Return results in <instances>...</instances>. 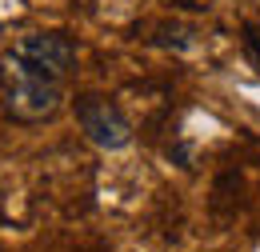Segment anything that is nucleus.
Returning a JSON list of instances; mask_svg holds the SVG:
<instances>
[{
    "label": "nucleus",
    "mask_w": 260,
    "mask_h": 252,
    "mask_svg": "<svg viewBox=\"0 0 260 252\" xmlns=\"http://www.w3.org/2000/svg\"><path fill=\"white\" fill-rule=\"evenodd\" d=\"M76 120H80V132L104 152H120V148L132 144L128 116L104 96H80L76 100Z\"/></svg>",
    "instance_id": "f03ea898"
},
{
    "label": "nucleus",
    "mask_w": 260,
    "mask_h": 252,
    "mask_svg": "<svg viewBox=\"0 0 260 252\" xmlns=\"http://www.w3.org/2000/svg\"><path fill=\"white\" fill-rule=\"evenodd\" d=\"M8 56H16L24 68H32L40 76L64 80L72 72V64H76V44L60 32H32V36H20L8 48Z\"/></svg>",
    "instance_id": "7ed1b4c3"
},
{
    "label": "nucleus",
    "mask_w": 260,
    "mask_h": 252,
    "mask_svg": "<svg viewBox=\"0 0 260 252\" xmlns=\"http://www.w3.org/2000/svg\"><path fill=\"white\" fill-rule=\"evenodd\" d=\"M0 68H4V80H8V92H4V112L20 124H40V120H52L64 104V92H60V80L52 76H40L32 68L16 60V56H0Z\"/></svg>",
    "instance_id": "f257e3e1"
}]
</instances>
